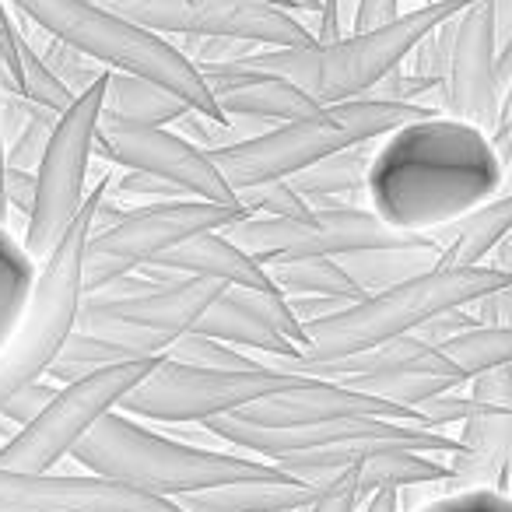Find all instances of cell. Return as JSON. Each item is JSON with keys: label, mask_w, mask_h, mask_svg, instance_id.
Instances as JSON below:
<instances>
[{"label": "cell", "mask_w": 512, "mask_h": 512, "mask_svg": "<svg viewBox=\"0 0 512 512\" xmlns=\"http://www.w3.org/2000/svg\"><path fill=\"white\" fill-rule=\"evenodd\" d=\"M502 183L505 165L488 130L432 113L376 144L365 200L400 232H435L498 197Z\"/></svg>", "instance_id": "cell-1"}, {"label": "cell", "mask_w": 512, "mask_h": 512, "mask_svg": "<svg viewBox=\"0 0 512 512\" xmlns=\"http://www.w3.org/2000/svg\"><path fill=\"white\" fill-rule=\"evenodd\" d=\"M470 0H428L421 8L404 11L397 22L372 32H351L337 43H306V46H260L249 57L235 60L253 71H267L306 88L320 106L362 99L386 74L404 67L411 50L435 32L442 22L460 15Z\"/></svg>", "instance_id": "cell-2"}, {"label": "cell", "mask_w": 512, "mask_h": 512, "mask_svg": "<svg viewBox=\"0 0 512 512\" xmlns=\"http://www.w3.org/2000/svg\"><path fill=\"white\" fill-rule=\"evenodd\" d=\"M432 113L435 109L411 106V102L362 95V99L323 106L299 120L274 123V127L225 144V148H211V158L225 172L232 190H246V186L271 183V179H292L309 165L323 162L327 155L355 148V144L383 141L397 127Z\"/></svg>", "instance_id": "cell-3"}, {"label": "cell", "mask_w": 512, "mask_h": 512, "mask_svg": "<svg viewBox=\"0 0 512 512\" xmlns=\"http://www.w3.org/2000/svg\"><path fill=\"white\" fill-rule=\"evenodd\" d=\"M505 285H512V274L491 264L432 267L418 278L372 292L365 299L341 306L337 313L323 316V320L309 323V351L299 362H334V358L418 334L435 316L474 306L477 299Z\"/></svg>", "instance_id": "cell-4"}, {"label": "cell", "mask_w": 512, "mask_h": 512, "mask_svg": "<svg viewBox=\"0 0 512 512\" xmlns=\"http://www.w3.org/2000/svg\"><path fill=\"white\" fill-rule=\"evenodd\" d=\"M81 470L113 477V481L134 484V488L155 491L165 498L197 495L225 484L246 481V477L274 474V463L249 460L246 453H225V449L193 446V442L172 439V435L151 432L141 418L113 411L88 432V439L74 449Z\"/></svg>", "instance_id": "cell-5"}, {"label": "cell", "mask_w": 512, "mask_h": 512, "mask_svg": "<svg viewBox=\"0 0 512 512\" xmlns=\"http://www.w3.org/2000/svg\"><path fill=\"white\" fill-rule=\"evenodd\" d=\"M8 4L57 39L99 60L106 71L158 81L179 99L190 102L200 116H211L218 123L228 120L214 102L200 67L169 36H158V32L102 8L99 0H8Z\"/></svg>", "instance_id": "cell-6"}, {"label": "cell", "mask_w": 512, "mask_h": 512, "mask_svg": "<svg viewBox=\"0 0 512 512\" xmlns=\"http://www.w3.org/2000/svg\"><path fill=\"white\" fill-rule=\"evenodd\" d=\"M109 190V179H102L95 190H88L85 207L64 232L50 256L39 264V281L32 292L29 313L22 327L0 351V407L29 383L43 379L67 348L74 327H78L81 302H85V249L95 228V207L102 193Z\"/></svg>", "instance_id": "cell-7"}, {"label": "cell", "mask_w": 512, "mask_h": 512, "mask_svg": "<svg viewBox=\"0 0 512 512\" xmlns=\"http://www.w3.org/2000/svg\"><path fill=\"white\" fill-rule=\"evenodd\" d=\"M242 218H249V207L242 200L221 204L204 197H176L127 211L106 228H92L85 249V295L130 278L193 235L228 228Z\"/></svg>", "instance_id": "cell-8"}, {"label": "cell", "mask_w": 512, "mask_h": 512, "mask_svg": "<svg viewBox=\"0 0 512 512\" xmlns=\"http://www.w3.org/2000/svg\"><path fill=\"white\" fill-rule=\"evenodd\" d=\"M306 376L260 365V369H204L176 358H162L127 397L120 411L162 425H207L225 414H239L246 404L302 383Z\"/></svg>", "instance_id": "cell-9"}, {"label": "cell", "mask_w": 512, "mask_h": 512, "mask_svg": "<svg viewBox=\"0 0 512 512\" xmlns=\"http://www.w3.org/2000/svg\"><path fill=\"white\" fill-rule=\"evenodd\" d=\"M162 358H130L106 369H95L81 379H71L57 390V397L46 404L32 425L18 428L4 446H0V467L25 470V474H43L57 470L60 460L74 456V449L88 439L95 425L106 414L120 411V400L148 376Z\"/></svg>", "instance_id": "cell-10"}, {"label": "cell", "mask_w": 512, "mask_h": 512, "mask_svg": "<svg viewBox=\"0 0 512 512\" xmlns=\"http://www.w3.org/2000/svg\"><path fill=\"white\" fill-rule=\"evenodd\" d=\"M106 81L109 74L60 113L50 144H46V155L36 169V204L25 221V249L39 264L57 249V242L64 239V232L85 207V183L95 155L102 102H106Z\"/></svg>", "instance_id": "cell-11"}, {"label": "cell", "mask_w": 512, "mask_h": 512, "mask_svg": "<svg viewBox=\"0 0 512 512\" xmlns=\"http://www.w3.org/2000/svg\"><path fill=\"white\" fill-rule=\"evenodd\" d=\"M242 249L267 264L278 256H348L362 249H386V246H414V242L432 239V232H400L386 225L372 207L355 204H330L316 207L309 218H267V214H249L225 228Z\"/></svg>", "instance_id": "cell-12"}, {"label": "cell", "mask_w": 512, "mask_h": 512, "mask_svg": "<svg viewBox=\"0 0 512 512\" xmlns=\"http://www.w3.org/2000/svg\"><path fill=\"white\" fill-rule=\"evenodd\" d=\"M102 8L158 32V36H221L253 46H306L316 43L313 29L295 11L264 0H99Z\"/></svg>", "instance_id": "cell-13"}, {"label": "cell", "mask_w": 512, "mask_h": 512, "mask_svg": "<svg viewBox=\"0 0 512 512\" xmlns=\"http://www.w3.org/2000/svg\"><path fill=\"white\" fill-rule=\"evenodd\" d=\"M456 428L460 449L446 456L449 481L442 488L512 491V365L470 379L467 414Z\"/></svg>", "instance_id": "cell-14"}, {"label": "cell", "mask_w": 512, "mask_h": 512, "mask_svg": "<svg viewBox=\"0 0 512 512\" xmlns=\"http://www.w3.org/2000/svg\"><path fill=\"white\" fill-rule=\"evenodd\" d=\"M95 155L130 172H148V176L165 179V183L179 186L186 197L221 200V204L239 200L211 151L169 127H127V123L99 120Z\"/></svg>", "instance_id": "cell-15"}, {"label": "cell", "mask_w": 512, "mask_h": 512, "mask_svg": "<svg viewBox=\"0 0 512 512\" xmlns=\"http://www.w3.org/2000/svg\"><path fill=\"white\" fill-rule=\"evenodd\" d=\"M502 99L495 0H470L453 18V46L442 78V113L491 134L502 120Z\"/></svg>", "instance_id": "cell-16"}, {"label": "cell", "mask_w": 512, "mask_h": 512, "mask_svg": "<svg viewBox=\"0 0 512 512\" xmlns=\"http://www.w3.org/2000/svg\"><path fill=\"white\" fill-rule=\"evenodd\" d=\"M0 509L22 512H186L176 498L102 474H25L0 467Z\"/></svg>", "instance_id": "cell-17"}, {"label": "cell", "mask_w": 512, "mask_h": 512, "mask_svg": "<svg viewBox=\"0 0 512 512\" xmlns=\"http://www.w3.org/2000/svg\"><path fill=\"white\" fill-rule=\"evenodd\" d=\"M235 418L267 428L323 425V421H337V418H397V421H418V425H425V418L418 411H411V407H400L393 400L355 390V386L334 383V379H313V376L288 386V390H278L271 397L256 400V404H246Z\"/></svg>", "instance_id": "cell-18"}, {"label": "cell", "mask_w": 512, "mask_h": 512, "mask_svg": "<svg viewBox=\"0 0 512 512\" xmlns=\"http://www.w3.org/2000/svg\"><path fill=\"white\" fill-rule=\"evenodd\" d=\"M228 285L211 278H176V281H144L137 288H102L85 295L88 306H99L113 316L137 323V327L158 330V334L183 337L197 327V320L207 313L218 295H225Z\"/></svg>", "instance_id": "cell-19"}, {"label": "cell", "mask_w": 512, "mask_h": 512, "mask_svg": "<svg viewBox=\"0 0 512 512\" xmlns=\"http://www.w3.org/2000/svg\"><path fill=\"white\" fill-rule=\"evenodd\" d=\"M137 274H148L151 281H176V278H211L228 288H242V292H278L274 278L267 267L256 260L249 249H242L225 228L214 232H200L193 239L179 242L176 249L162 253L141 267Z\"/></svg>", "instance_id": "cell-20"}, {"label": "cell", "mask_w": 512, "mask_h": 512, "mask_svg": "<svg viewBox=\"0 0 512 512\" xmlns=\"http://www.w3.org/2000/svg\"><path fill=\"white\" fill-rule=\"evenodd\" d=\"M207 78L214 102L232 120H260V123H288L323 109L306 88L292 85L288 78L267 71H253L242 64H207L200 67Z\"/></svg>", "instance_id": "cell-21"}, {"label": "cell", "mask_w": 512, "mask_h": 512, "mask_svg": "<svg viewBox=\"0 0 512 512\" xmlns=\"http://www.w3.org/2000/svg\"><path fill=\"white\" fill-rule=\"evenodd\" d=\"M190 334L218 337V341L232 344V348L256 351V355H264L260 362H278V358L302 355L299 344H292L278 327H271L267 316L253 306L249 292H242V288H225V295H218L207 306V313L200 316Z\"/></svg>", "instance_id": "cell-22"}, {"label": "cell", "mask_w": 512, "mask_h": 512, "mask_svg": "<svg viewBox=\"0 0 512 512\" xmlns=\"http://www.w3.org/2000/svg\"><path fill=\"white\" fill-rule=\"evenodd\" d=\"M512 235V190L484 200L481 207L463 218L435 228L432 239L439 242V267H481L495 256V249Z\"/></svg>", "instance_id": "cell-23"}, {"label": "cell", "mask_w": 512, "mask_h": 512, "mask_svg": "<svg viewBox=\"0 0 512 512\" xmlns=\"http://www.w3.org/2000/svg\"><path fill=\"white\" fill-rule=\"evenodd\" d=\"M186 113H197V109L158 81L109 71L102 120L127 123V127H169V123L183 120Z\"/></svg>", "instance_id": "cell-24"}, {"label": "cell", "mask_w": 512, "mask_h": 512, "mask_svg": "<svg viewBox=\"0 0 512 512\" xmlns=\"http://www.w3.org/2000/svg\"><path fill=\"white\" fill-rule=\"evenodd\" d=\"M327 484L330 481H306L278 467L274 474L246 477V481L225 484L207 495L235 512H302L327 491Z\"/></svg>", "instance_id": "cell-25"}, {"label": "cell", "mask_w": 512, "mask_h": 512, "mask_svg": "<svg viewBox=\"0 0 512 512\" xmlns=\"http://www.w3.org/2000/svg\"><path fill=\"white\" fill-rule=\"evenodd\" d=\"M344 264V271L362 285L365 295L393 288L400 281H411L418 274L439 267V242L425 239L414 246H386V249H362V253L337 256Z\"/></svg>", "instance_id": "cell-26"}, {"label": "cell", "mask_w": 512, "mask_h": 512, "mask_svg": "<svg viewBox=\"0 0 512 512\" xmlns=\"http://www.w3.org/2000/svg\"><path fill=\"white\" fill-rule=\"evenodd\" d=\"M264 267L281 295H327L341 302L365 299L362 285L344 271L337 256H278Z\"/></svg>", "instance_id": "cell-27"}, {"label": "cell", "mask_w": 512, "mask_h": 512, "mask_svg": "<svg viewBox=\"0 0 512 512\" xmlns=\"http://www.w3.org/2000/svg\"><path fill=\"white\" fill-rule=\"evenodd\" d=\"M36 281L39 260L25 249V242L8 232V225H0V351L8 348L15 330L22 327Z\"/></svg>", "instance_id": "cell-28"}, {"label": "cell", "mask_w": 512, "mask_h": 512, "mask_svg": "<svg viewBox=\"0 0 512 512\" xmlns=\"http://www.w3.org/2000/svg\"><path fill=\"white\" fill-rule=\"evenodd\" d=\"M372 144H355V148H344L337 155H327L323 162L302 169L299 176H292L288 183L309 200V204H327L334 197H348V193H365V176H369L372 165Z\"/></svg>", "instance_id": "cell-29"}, {"label": "cell", "mask_w": 512, "mask_h": 512, "mask_svg": "<svg viewBox=\"0 0 512 512\" xmlns=\"http://www.w3.org/2000/svg\"><path fill=\"white\" fill-rule=\"evenodd\" d=\"M439 348L456 369L474 379L488 369L512 365V327H502V323H474V327L442 341Z\"/></svg>", "instance_id": "cell-30"}, {"label": "cell", "mask_w": 512, "mask_h": 512, "mask_svg": "<svg viewBox=\"0 0 512 512\" xmlns=\"http://www.w3.org/2000/svg\"><path fill=\"white\" fill-rule=\"evenodd\" d=\"M18 25H22V32H25V39L32 43V50L43 57V64L50 67V71L57 74V78L64 81V85L71 88L74 95L88 92L95 81H102L109 74L106 67L99 64V60H92L88 53H81L78 46L57 39L53 32H46L43 25L32 22L29 15H22V11H18Z\"/></svg>", "instance_id": "cell-31"}, {"label": "cell", "mask_w": 512, "mask_h": 512, "mask_svg": "<svg viewBox=\"0 0 512 512\" xmlns=\"http://www.w3.org/2000/svg\"><path fill=\"white\" fill-rule=\"evenodd\" d=\"M169 358L176 362H186V365H204V369H260L256 355L242 348H232V344L218 341V337H204V334H183L172 341L169 348Z\"/></svg>", "instance_id": "cell-32"}, {"label": "cell", "mask_w": 512, "mask_h": 512, "mask_svg": "<svg viewBox=\"0 0 512 512\" xmlns=\"http://www.w3.org/2000/svg\"><path fill=\"white\" fill-rule=\"evenodd\" d=\"M235 197L249 207V214H267V218H309L313 214V204L288 179L246 186V190H235Z\"/></svg>", "instance_id": "cell-33"}, {"label": "cell", "mask_w": 512, "mask_h": 512, "mask_svg": "<svg viewBox=\"0 0 512 512\" xmlns=\"http://www.w3.org/2000/svg\"><path fill=\"white\" fill-rule=\"evenodd\" d=\"M418 512H512V491H495V488L442 491L439 498L418 505Z\"/></svg>", "instance_id": "cell-34"}, {"label": "cell", "mask_w": 512, "mask_h": 512, "mask_svg": "<svg viewBox=\"0 0 512 512\" xmlns=\"http://www.w3.org/2000/svg\"><path fill=\"white\" fill-rule=\"evenodd\" d=\"M57 390H60L57 383L36 379V383H29L25 390H18L15 397L4 400V407H0V421H4V425H15V432L25 425H32V421L46 411V404L57 397Z\"/></svg>", "instance_id": "cell-35"}, {"label": "cell", "mask_w": 512, "mask_h": 512, "mask_svg": "<svg viewBox=\"0 0 512 512\" xmlns=\"http://www.w3.org/2000/svg\"><path fill=\"white\" fill-rule=\"evenodd\" d=\"M362 505H365V491H362V484H358V470L348 467L330 477L327 491L302 512H358Z\"/></svg>", "instance_id": "cell-36"}, {"label": "cell", "mask_w": 512, "mask_h": 512, "mask_svg": "<svg viewBox=\"0 0 512 512\" xmlns=\"http://www.w3.org/2000/svg\"><path fill=\"white\" fill-rule=\"evenodd\" d=\"M355 11H358V0H320L316 29H313L316 43H337V39L351 36Z\"/></svg>", "instance_id": "cell-37"}, {"label": "cell", "mask_w": 512, "mask_h": 512, "mask_svg": "<svg viewBox=\"0 0 512 512\" xmlns=\"http://www.w3.org/2000/svg\"><path fill=\"white\" fill-rule=\"evenodd\" d=\"M113 190L116 193H127V197H151V204H155V200L186 197L179 186L165 183V179H158V176H148V172H130V169H127V176H123L120 183L113 186Z\"/></svg>", "instance_id": "cell-38"}, {"label": "cell", "mask_w": 512, "mask_h": 512, "mask_svg": "<svg viewBox=\"0 0 512 512\" xmlns=\"http://www.w3.org/2000/svg\"><path fill=\"white\" fill-rule=\"evenodd\" d=\"M400 15H404V11H400V0H358L355 29H351V32H372V29H383V25L397 22Z\"/></svg>", "instance_id": "cell-39"}, {"label": "cell", "mask_w": 512, "mask_h": 512, "mask_svg": "<svg viewBox=\"0 0 512 512\" xmlns=\"http://www.w3.org/2000/svg\"><path fill=\"white\" fill-rule=\"evenodd\" d=\"M288 302H292V309H295V316H299L302 327H309V323L323 320V316H330L341 306H348V302L327 299V295H288Z\"/></svg>", "instance_id": "cell-40"}, {"label": "cell", "mask_w": 512, "mask_h": 512, "mask_svg": "<svg viewBox=\"0 0 512 512\" xmlns=\"http://www.w3.org/2000/svg\"><path fill=\"white\" fill-rule=\"evenodd\" d=\"M8 200L11 207L29 218L32 204H36V172L32 169H8Z\"/></svg>", "instance_id": "cell-41"}, {"label": "cell", "mask_w": 512, "mask_h": 512, "mask_svg": "<svg viewBox=\"0 0 512 512\" xmlns=\"http://www.w3.org/2000/svg\"><path fill=\"white\" fill-rule=\"evenodd\" d=\"M0 113H4V60H0ZM8 137H4V116H0V225H8L11 200H8Z\"/></svg>", "instance_id": "cell-42"}, {"label": "cell", "mask_w": 512, "mask_h": 512, "mask_svg": "<svg viewBox=\"0 0 512 512\" xmlns=\"http://www.w3.org/2000/svg\"><path fill=\"white\" fill-rule=\"evenodd\" d=\"M362 512H400V488H379L365 498Z\"/></svg>", "instance_id": "cell-43"}, {"label": "cell", "mask_w": 512, "mask_h": 512, "mask_svg": "<svg viewBox=\"0 0 512 512\" xmlns=\"http://www.w3.org/2000/svg\"><path fill=\"white\" fill-rule=\"evenodd\" d=\"M176 502L183 505L186 512H235V509H228V505L214 502L207 491H197V495H183V498H176Z\"/></svg>", "instance_id": "cell-44"}, {"label": "cell", "mask_w": 512, "mask_h": 512, "mask_svg": "<svg viewBox=\"0 0 512 512\" xmlns=\"http://www.w3.org/2000/svg\"><path fill=\"white\" fill-rule=\"evenodd\" d=\"M498 81H502V95H505L512 85V36L498 46Z\"/></svg>", "instance_id": "cell-45"}, {"label": "cell", "mask_w": 512, "mask_h": 512, "mask_svg": "<svg viewBox=\"0 0 512 512\" xmlns=\"http://www.w3.org/2000/svg\"><path fill=\"white\" fill-rule=\"evenodd\" d=\"M495 18H498V46L512 36V0H495Z\"/></svg>", "instance_id": "cell-46"}, {"label": "cell", "mask_w": 512, "mask_h": 512, "mask_svg": "<svg viewBox=\"0 0 512 512\" xmlns=\"http://www.w3.org/2000/svg\"><path fill=\"white\" fill-rule=\"evenodd\" d=\"M488 264H491V267H498V271H509V274H512V235L502 242V246L495 249V256H491Z\"/></svg>", "instance_id": "cell-47"}, {"label": "cell", "mask_w": 512, "mask_h": 512, "mask_svg": "<svg viewBox=\"0 0 512 512\" xmlns=\"http://www.w3.org/2000/svg\"><path fill=\"white\" fill-rule=\"evenodd\" d=\"M498 123H512V85H509V92H505V99H502V120Z\"/></svg>", "instance_id": "cell-48"}, {"label": "cell", "mask_w": 512, "mask_h": 512, "mask_svg": "<svg viewBox=\"0 0 512 512\" xmlns=\"http://www.w3.org/2000/svg\"><path fill=\"white\" fill-rule=\"evenodd\" d=\"M299 11H320V0H295Z\"/></svg>", "instance_id": "cell-49"}, {"label": "cell", "mask_w": 512, "mask_h": 512, "mask_svg": "<svg viewBox=\"0 0 512 512\" xmlns=\"http://www.w3.org/2000/svg\"><path fill=\"white\" fill-rule=\"evenodd\" d=\"M264 4H278V8H288V11H299L295 0H264Z\"/></svg>", "instance_id": "cell-50"}, {"label": "cell", "mask_w": 512, "mask_h": 512, "mask_svg": "<svg viewBox=\"0 0 512 512\" xmlns=\"http://www.w3.org/2000/svg\"><path fill=\"white\" fill-rule=\"evenodd\" d=\"M0 512H22V509H0Z\"/></svg>", "instance_id": "cell-51"}]
</instances>
